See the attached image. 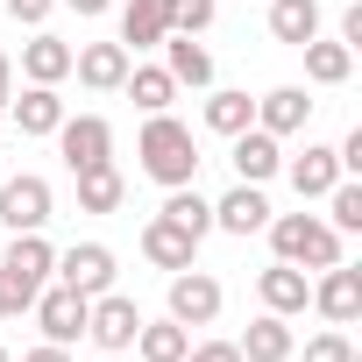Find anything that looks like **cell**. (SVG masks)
Wrapping results in <instances>:
<instances>
[{
    "label": "cell",
    "instance_id": "1",
    "mask_svg": "<svg viewBox=\"0 0 362 362\" xmlns=\"http://www.w3.org/2000/svg\"><path fill=\"white\" fill-rule=\"evenodd\" d=\"M135 156H142V170L156 177L163 192H170V185H192V170H199V142H192V128H185V121H170V114H149Z\"/></svg>",
    "mask_w": 362,
    "mask_h": 362
},
{
    "label": "cell",
    "instance_id": "2",
    "mask_svg": "<svg viewBox=\"0 0 362 362\" xmlns=\"http://www.w3.org/2000/svg\"><path fill=\"white\" fill-rule=\"evenodd\" d=\"M270 249H277V263H298V270H334L341 263V235L327 221H313V214H277Z\"/></svg>",
    "mask_w": 362,
    "mask_h": 362
},
{
    "label": "cell",
    "instance_id": "3",
    "mask_svg": "<svg viewBox=\"0 0 362 362\" xmlns=\"http://www.w3.org/2000/svg\"><path fill=\"white\" fill-rule=\"evenodd\" d=\"M57 270V249L43 242V228L36 235H15L8 242V256H0V277H8V291H15V305H36V291H43V277Z\"/></svg>",
    "mask_w": 362,
    "mask_h": 362
},
{
    "label": "cell",
    "instance_id": "4",
    "mask_svg": "<svg viewBox=\"0 0 362 362\" xmlns=\"http://www.w3.org/2000/svg\"><path fill=\"white\" fill-rule=\"evenodd\" d=\"M57 149H64L71 177H78V170H100V163H114V128H107L100 114H64V121H57Z\"/></svg>",
    "mask_w": 362,
    "mask_h": 362
},
{
    "label": "cell",
    "instance_id": "5",
    "mask_svg": "<svg viewBox=\"0 0 362 362\" xmlns=\"http://www.w3.org/2000/svg\"><path fill=\"white\" fill-rule=\"evenodd\" d=\"M86 334H93L107 355H128V348H135V334H142V313H135V298H121V291H100V298H93V313H86Z\"/></svg>",
    "mask_w": 362,
    "mask_h": 362
},
{
    "label": "cell",
    "instance_id": "6",
    "mask_svg": "<svg viewBox=\"0 0 362 362\" xmlns=\"http://www.w3.org/2000/svg\"><path fill=\"white\" fill-rule=\"evenodd\" d=\"M0 221H8V235H36L50 221V185L43 177H0Z\"/></svg>",
    "mask_w": 362,
    "mask_h": 362
},
{
    "label": "cell",
    "instance_id": "7",
    "mask_svg": "<svg viewBox=\"0 0 362 362\" xmlns=\"http://www.w3.org/2000/svg\"><path fill=\"white\" fill-rule=\"evenodd\" d=\"M170 320L177 327H214L221 320V284L206 270H170Z\"/></svg>",
    "mask_w": 362,
    "mask_h": 362
},
{
    "label": "cell",
    "instance_id": "8",
    "mask_svg": "<svg viewBox=\"0 0 362 362\" xmlns=\"http://www.w3.org/2000/svg\"><path fill=\"white\" fill-rule=\"evenodd\" d=\"M57 277H64L78 298H100V291H114V249H107V242H78V249L57 256Z\"/></svg>",
    "mask_w": 362,
    "mask_h": 362
},
{
    "label": "cell",
    "instance_id": "9",
    "mask_svg": "<svg viewBox=\"0 0 362 362\" xmlns=\"http://www.w3.org/2000/svg\"><path fill=\"white\" fill-rule=\"evenodd\" d=\"M86 313H93V298H78L71 284H57V291H36V320H43V334H50L57 348H71V341L86 334Z\"/></svg>",
    "mask_w": 362,
    "mask_h": 362
},
{
    "label": "cell",
    "instance_id": "10",
    "mask_svg": "<svg viewBox=\"0 0 362 362\" xmlns=\"http://www.w3.org/2000/svg\"><path fill=\"white\" fill-rule=\"evenodd\" d=\"M142 256H149L156 270H192V256H199V235H192V228H177L170 214H156V221L142 228Z\"/></svg>",
    "mask_w": 362,
    "mask_h": 362
},
{
    "label": "cell",
    "instance_id": "11",
    "mask_svg": "<svg viewBox=\"0 0 362 362\" xmlns=\"http://www.w3.org/2000/svg\"><path fill=\"white\" fill-rule=\"evenodd\" d=\"M313 305L334 320V327H355L362 320V270H348V263H334L320 284H313Z\"/></svg>",
    "mask_w": 362,
    "mask_h": 362
},
{
    "label": "cell",
    "instance_id": "12",
    "mask_svg": "<svg viewBox=\"0 0 362 362\" xmlns=\"http://www.w3.org/2000/svg\"><path fill=\"white\" fill-rule=\"evenodd\" d=\"M235 142V177H242V185H263V177H277L284 170V156H277V135L270 128H242V135H228Z\"/></svg>",
    "mask_w": 362,
    "mask_h": 362
},
{
    "label": "cell",
    "instance_id": "13",
    "mask_svg": "<svg viewBox=\"0 0 362 362\" xmlns=\"http://www.w3.org/2000/svg\"><path fill=\"white\" fill-rule=\"evenodd\" d=\"M71 71H78V86H93V93H121V78H128V43H86V50H71Z\"/></svg>",
    "mask_w": 362,
    "mask_h": 362
},
{
    "label": "cell",
    "instance_id": "14",
    "mask_svg": "<svg viewBox=\"0 0 362 362\" xmlns=\"http://www.w3.org/2000/svg\"><path fill=\"white\" fill-rule=\"evenodd\" d=\"M256 291H263V313H277V320H291V313L313 305V284H305L298 263H270V270L256 277Z\"/></svg>",
    "mask_w": 362,
    "mask_h": 362
},
{
    "label": "cell",
    "instance_id": "15",
    "mask_svg": "<svg viewBox=\"0 0 362 362\" xmlns=\"http://www.w3.org/2000/svg\"><path fill=\"white\" fill-rule=\"evenodd\" d=\"M305 121H313L305 86H277V93H263V100H256V128H270V135H298Z\"/></svg>",
    "mask_w": 362,
    "mask_h": 362
},
{
    "label": "cell",
    "instance_id": "16",
    "mask_svg": "<svg viewBox=\"0 0 362 362\" xmlns=\"http://www.w3.org/2000/svg\"><path fill=\"white\" fill-rule=\"evenodd\" d=\"M214 228H228V235H256V228H270V199H263V185H235L221 206H214Z\"/></svg>",
    "mask_w": 362,
    "mask_h": 362
},
{
    "label": "cell",
    "instance_id": "17",
    "mask_svg": "<svg viewBox=\"0 0 362 362\" xmlns=\"http://www.w3.org/2000/svg\"><path fill=\"white\" fill-rule=\"evenodd\" d=\"M291 185H298V199H327L341 185V156L327 142H305V156H291Z\"/></svg>",
    "mask_w": 362,
    "mask_h": 362
},
{
    "label": "cell",
    "instance_id": "18",
    "mask_svg": "<svg viewBox=\"0 0 362 362\" xmlns=\"http://www.w3.org/2000/svg\"><path fill=\"white\" fill-rule=\"evenodd\" d=\"M22 71H29V86H64L71 78V43L64 36H29L22 43Z\"/></svg>",
    "mask_w": 362,
    "mask_h": 362
},
{
    "label": "cell",
    "instance_id": "19",
    "mask_svg": "<svg viewBox=\"0 0 362 362\" xmlns=\"http://www.w3.org/2000/svg\"><path fill=\"white\" fill-rule=\"evenodd\" d=\"M163 36H170V0H128V8H121V43L156 50Z\"/></svg>",
    "mask_w": 362,
    "mask_h": 362
},
{
    "label": "cell",
    "instance_id": "20",
    "mask_svg": "<svg viewBox=\"0 0 362 362\" xmlns=\"http://www.w3.org/2000/svg\"><path fill=\"white\" fill-rule=\"evenodd\" d=\"M8 114H15V128H22V135H57L64 100H57V86H29L22 100H8Z\"/></svg>",
    "mask_w": 362,
    "mask_h": 362
},
{
    "label": "cell",
    "instance_id": "21",
    "mask_svg": "<svg viewBox=\"0 0 362 362\" xmlns=\"http://www.w3.org/2000/svg\"><path fill=\"white\" fill-rule=\"evenodd\" d=\"M270 36L291 43V50H305L320 36V0H270Z\"/></svg>",
    "mask_w": 362,
    "mask_h": 362
},
{
    "label": "cell",
    "instance_id": "22",
    "mask_svg": "<svg viewBox=\"0 0 362 362\" xmlns=\"http://www.w3.org/2000/svg\"><path fill=\"white\" fill-rule=\"evenodd\" d=\"M235 348H242V362H291V327L277 313H263V320H249V334Z\"/></svg>",
    "mask_w": 362,
    "mask_h": 362
},
{
    "label": "cell",
    "instance_id": "23",
    "mask_svg": "<svg viewBox=\"0 0 362 362\" xmlns=\"http://www.w3.org/2000/svg\"><path fill=\"white\" fill-rule=\"evenodd\" d=\"M163 71H170V86H214V57L199 50V36H163Z\"/></svg>",
    "mask_w": 362,
    "mask_h": 362
},
{
    "label": "cell",
    "instance_id": "24",
    "mask_svg": "<svg viewBox=\"0 0 362 362\" xmlns=\"http://www.w3.org/2000/svg\"><path fill=\"white\" fill-rule=\"evenodd\" d=\"M121 93H128V100H135L142 114H163V107L177 100V86H170V71H163V64H128Z\"/></svg>",
    "mask_w": 362,
    "mask_h": 362
},
{
    "label": "cell",
    "instance_id": "25",
    "mask_svg": "<svg viewBox=\"0 0 362 362\" xmlns=\"http://www.w3.org/2000/svg\"><path fill=\"white\" fill-rule=\"evenodd\" d=\"M121 199H128V185H121V170H114V163L78 170V206H86V214H121Z\"/></svg>",
    "mask_w": 362,
    "mask_h": 362
},
{
    "label": "cell",
    "instance_id": "26",
    "mask_svg": "<svg viewBox=\"0 0 362 362\" xmlns=\"http://www.w3.org/2000/svg\"><path fill=\"white\" fill-rule=\"evenodd\" d=\"M348 71H355V50L348 43H305V78L313 86H348Z\"/></svg>",
    "mask_w": 362,
    "mask_h": 362
},
{
    "label": "cell",
    "instance_id": "27",
    "mask_svg": "<svg viewBox=\"0 0 362 362\" xmlns=\"http://www.w3.org/2000/svg\"><path fill=\"white\" fill-rule=\"evenodd\" d=\"M185 348H192V327H177V320L135 334V355H142V362H185Z\"/></svg>",
    "mask_w": 362,
    "mask_h": 362
},
{
    "label": "cell",
    "instance_id": "28",
    "mask_svg": "<svg viewBox=\"0 0 362 362\" xmlns=\"http://www.w3.org/2000/svg\"><path fill=\"white\" fill-rule=\"evenodd\" d=\"M249 121H256V100H249V93H214V100H206V128H214V135H242Z\"/></svg>",
    "mask_w": 362,
    "mask_h": 362
},
{
    "label": "cell",
    "instance_id": "29",
    "mask_svg": "<svg viewBox=\"0 0 362 362\" xmlns=\"http://www.w3.org/2000/svg\"><path fill=\"white\" fill-rule=\"evenodd\" d=\"M163 214H170L177 228H192L199 242H206V228H214V206H206V199H199L192 185H170V199H163Z\"/></svg>",
    "mask_w": 362,
    "mask_h": 362
},
{
    "label": "cell",
    "instance_id": "30",
    "mask_svg": "<svg viewBox=\"0 0 362 362\" xmlns=\"http://www.w3.org/2000/svg\"><path fill=\"white\" fill-rule=\"evenodd\" d=\"M327 206H334V235H362V185H334L327 192Z\"/></svg>",
    "mask_w": 362,
    "mask_h": 362
},
{
    "label": "cell",
    "instance_id": "31",
    "mask_svg": "<svg viewBox=\"0 0 362 362\" xmlns=\"http://www.w3.org/2000/svg\"><path fill=\"white\" fill-rule=\"evenodd\" d=\"M214 0H170V36H199V29H214Z\"/></svg>",
    "mask_w": 362,
    "mask_h": 362
},
{
    "label": "cell",
    "instance_id": "32",
    "mask_svg": "<svg viewBox=\"0 0 362 362\" xmlns=\"http://www.w3.org/2000/svg\"><path fill=\"white\" fill-rule=\"evenodd\" d=\"M305 362H355V348H348V334L334 327V334H313V341H305Z\"/></svg>",
    "mask_w": 362,
    "mask_h": 362
},
{
    "label": "cell",
    "instance_id": "33",
    "mask_svg": "<svg viewBox=\"0 0 362 362\" xmlns=\"http://www.w3.org/2000/svg\"><path fill=\"white\" fill-rule=\"evenodd\" d=\"M185 362H242V348L235 341H199V348H185Z\"/></svg>",
    "mask_w": 362,
    "mask_h": 362
},
{
    "label": "cell",
    "instance_id": "34",
    "mask_svg": "<svg viewBox=\"0 0 362 362\" xmlns=\"http://www.w3.org/2000/svg\"><path fill=\"white\" fill-rule=\"evenodd\" d=\"M50 8H57V0H8V15H15V22H29V29H43V15H50Z\"/></svg>",
    "mask_w": 362,
    "mask_h": 362
},
{
    "label": "cell",
    "instance_id": "35",
    "mask_svg": "<svg viewBox=\"0 0 362 362\" xmlns=\"http://www.w3.org/2000/svg\"><path fill=\"white\" fill-rule=\"evenodd\" d=\"M341 43H348V50H362V8H348V15H341Z\"/></svg>",
    "mask_w": 362,
    "mask_h": 362
},
{
    "label": "cell",
    "instance_id": "36",
    "mask_svg": "<svg viewBox=\"0 0 362 362\" xmlns=\"http://www.w3.org/2000/svg\"><path fill=\"white\" fill-rule=\"evenodd\" d=\"M8 100H15V64H8V50H0V114H8Z\"/></svg>",
    "mask_w": 362,
    "mask_h": 362
},
{
    "label": "cell",
    "instance_id": "37",
    "mask_svg": "<svg viewBox=\"0 0 362 362\" xmlns=\"http://www.w3.org/2000/svg\"><path fill=\"white\" fill-rule=\"evenodd\" d=\"M22 362H71V355H64V348H57V341H43V348H29V355H22Z\"/></svg>",
    "mask_w": 362,
    "mask_h": 362
},
{
    "label": "cell",
    "instance_id": "38",
    "mask_svg": "<svg viewBox=\"0 0 362 362\" xmlns=\"http://www.w3.org/2000/svg\"><path fill=\"white\" fill-rule=\"evenodd\" d=\"M64 8H71V15H107L114 0H64Z\"/></svg>",
    "mask_w": 362,
    "mask_h": 362
},
{
    "label": "cell",
    "instance_id": "39",
    "mask_svg": "<svg viewBox=\"0 0 362 362\" xmlns=\"http://www.w3.org/2000/svg\"><path fill=\"white\" fill-rule=\"evenodd\" d=\"M8 313H22V305H15V291H8V277H0V320H8Z\"/></svg>",
    "mask_w": 362,
    "mask_h": 362
},
{
    "label": "cell",
    "instance_id": "40",
    "mask_svg": "<svg viewBox=\"0 0 362 362\" xmlns=\"http://www.w3.org/2000/svg\"><path fill=\"white\" fill-rule=\"evenodd\" d=\"M0 362H15V355H8V348H0Z\"/></svg>",
    "mask_w": 362,
    "mask_h": 362
},
{
    "label": "cell",
    "instance_id": "41",
    "mask_svg": "<svg viewBox=\"0 0 362 362\" xmlns=\"http://www.w3.org/2000/svg\"><path fill=\"white\" fill-rule=\"evenodd\" d=\"M107 362H128V355H107Z\"/></svg>",
    "mask_w": 362,
    "mask_h": 362
},
{
    "label": "cell",
    "instance_id": "42",
    "mask_svg": "<svg viewBox=\"0 0 362 362\" xmlns=\"http://www.w3.org/2000/svg\"><path fill=\"white\" fill-rule=\"evenodd\" d=\"M0 177H8V163H0Z\"/></svg>",
    "mask_w": 362,
    "mask_h": 362
}]
</instances>
